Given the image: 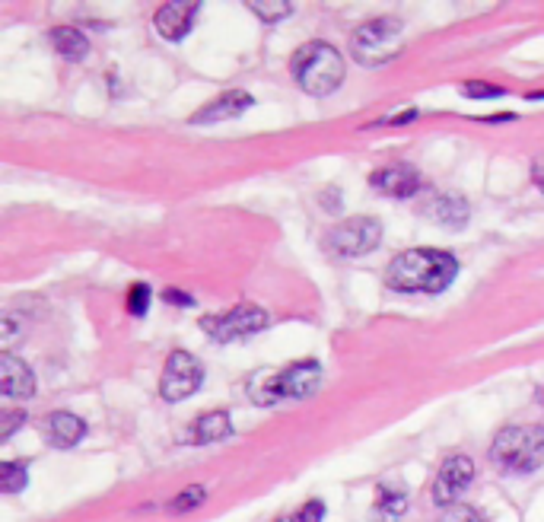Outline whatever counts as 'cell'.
I'll use <instances>...</instances> for the list:
<instances>
[{
  "label": "cell",
  "instance_id": "8",
  "mask_svg": "<svg viewBox=\"0 0 544 522\" xmlns=\"http://www.w3.org/2000/svg\"><path fill=\"white\" fill-rule=\"evenodd\" d=\"M204 382V367L195 354L188 351H172L166 360V370L160 376V395L166 402H185L191 398Z\"/></svg>",
  "mask_w": 544,
  "mask_h": 522
},
{
  "label": "cell",
  "instance_id": "27",
  "mask_svg": "<svg viewBox=\"0 0 544 522\" xmlns=\"http://www.w3.org/2000/svg\"><path fill=\"white\" fill-rule=\"evenodd\" d=\"M166 300L179 303V306H191V297H188V293H179V290H166Z\"/></svg>",
  "mask_w": 544,
  "mask_h": 522
},
{
  "label": "cell",
  "instance_id": "14",
  "mask_svg": "<svg viewBox=\"0 0 544 522\" xmlns=\"http://www.w3.org/2000/svg\"><path fill=\"white\" fill-rule=\"evenodd\" d=\"M0 392L7 398H32L35 395V376L20 357L0 354Z\"/></svg>",
  "mask_w": 544,
  "mask_h": 522
},
{
  "label": "cell",
  "instance_id": "9",
  "mask_svg": "<svg viewBox=\"0 0 544 522\" xmlns=\"http://www.w3.org/2000/svg\"><path fill=\"white\" fill-rule=\"evenodd\" d=\"M475 481V462L462 452H452V456L443 459L440 465V475L433 481V500L440 507H459V497L468 491V484Z\"/></svg>",
  "mask_w": 544,
  "mask_h": 522
},
{
  "label": "cell",
  "instance_id": "17",
  "mask_svg": "<svg viewBox=\"0 0 544 522\" xmlns=\"http://www.w3.org/2000/svg\"><path fill=\"white\" fill-rule=\"evenodd\" d=\"M408 510V491L401 487H379L376 503H373V522H401Z\"/></svg>",
  "mask_w": 544,
  "mask_h": 522
},
{
  "label": "cell",
  "instance_id": "4",
  "mask_svg": "<svg viewBox=\"0 0 544 522\" xmlns=\"http://www.w3.org/2000/svg\"><path fill=\"white\" fill-rule=\"evenodd\" d=\"M322 386V367L319 360H296L290 367L268 373L265 382H252L249 398L255 405H277L290 402V398H309Z\"/></svg>",
  "mask_w": 544,
  "mask_h": 522
},
{
  "label": "cell",
  "instance_id": "21",
  "mask_svg": "<svg viewBox=\"0 0 544 522\" xmlns=\"http://www.w3.org/2000/svg\"><path fill=\"white\" fill-rule=\"evenodd\" d=\"M204 500H207V487L191 484V487H185V491H182L179 497H175V500H169V510H172V513H185V510L201 507Z\"/></svg>",
  "mask_w": 544,
  "mask_h": 522
},
{
  "label": "cell",
  "instance_id": "7",
  "mask_svg": "<svg viewBox=\"0 0 544 522\" xmlns=\"http://www.w3.org/2000/svg\"><path fill=\"white\" fill-rule=\"evenodd\" d=\"M382 242V223L376 217H350L328 233V252L335 258H360Z\"/></svg>",
  "mask_w": 544,
  "mask_h": 522
},
{
  "label": "cell",
  "instance_id": "18",
  "mask_svg": "<svg viewBox=\"0 0 544 522\" xmlns=\"http://www.w3.org/2000/svg\"><path fill=\"white\" fill-rule=\"evenodd\" d=\"M51 48L67 61H83L86 51H90V39H86L80 29L58 26V29H51Z\"/></svg>",
  "mask_w": 544,
  "mask_h": 522
},
{
  "label": "cell",
  "instance_id": "16",
  "mask_svg": "<svg viewBox=\"0 0 544 522\" xmlns=\"http://www.w3.org/2000/svg\"><path fill=\"white\" fill-rule=\"evenodd\" d=\"M427 217L433 223L446 226V230H462L471 217V207L462 195H455V191H446V195H436L430 204H427Z\"/></svg>",
  "mask_w": 544,
  "mask_h": 522
},
{
  "label": "cell",
  "instance_id": "13",
  "mask_svg": "<svg viewBox=\"0 0 544 522\" xmlns=\"http://www.w3.org/2000/svg\"><path fill=\"white\" fill-rule=\"evenodd\" d=\"M233 437V417L230 411H207L195 417L185 427V443L191 446H204V443H223Z\"/></svg>",
  "mask_w": 544,
  "mask_h": 522
},
{
  "label": "cell",
  "instance_id": "25",
  "mask_svg": "<svg viewBox=\"0 0 544 522\" xmlns=\"http://www.w3.org/2000/svg\"><path fill=\"white\" fill-rule=\"evenodd\" d=\"M26 424V411H4V424H0V440H10L13 430Z\"/></svg>",
  "mask_w": 544,
  "mask_h": 522
},
{
  "label": "cell",
  "instance_id": "3",
  "mask_svg": "<svg viewBox=\"0 0 544 522\" xmlns=\"http://www.w3.org/2000/svg\"><path fill=\"white\" fill-rule=\"evenodd\" d=\"M293 80L309 96H328L344 83V58L328 42H309L293 55Z\"/></svg>",
  "mask_w": 544,
  "mask_h": 522
},
{
  "label": "cell",
  "instance_id": "5",
  "mask_svg": "<svg viewBox=\"0 0 544 522\" xmlns=\"http://www.w3.org/2000/svg\"><path fill=\"white\" fill-rule=\"evenodd\" d=\"M401 48H405V23L395 20V16H379V20L363 23L357 36L350 39V51L366 67L392 61Z\"/></svg>",
  "mask_w": 544,
  "mask_h": 522
},
{
  "label": "cell",
  "instance_id": "24",
  "mask_svg": "<svg viewBox=\"0 0 544 522\" xmlns=\"http://www.w3.org/2000/svg\"><path fill=\"white\" fill-rule=\"evenodd\" d=\"M150 306V287L147 284H134L128 290V312L131 316H144Z\"/></svg>",
  "mask_w": 544,
  "mask_h": 522
},
{
  "label": "cell",
  "instance_id": "28",
  "mask_svg": "<svg viewBox=\"0 0 544 522\" xmlns=\"http://www.w3.org/2000/svg\"><path fill=\"white\" fill-rule=\"evenodd\" d=\"M532 176H535V185L544 191V163H535V169H532Z\"/></svg>",
  "mask_w": 544,
  "mask_h": 522
},
{
  "label": "cell",
  "instance_id": "20",
  "mask_svg": "<svg viewBox=\"0 0 544 522\" xmlns=\"http://www.w3.org/2000/svg\"><path fill=\"white\" fill-rule=\"evenodd\" d=\"M29 484V472L23 462H4L0 465V487H4L7 494H20L26 491Z\"/></svg>",
  "mask_w": 544,
  "mask_h": 522
},
{
  "label": "cell",
  "instance_id": "15",
  "mask_svg": "<svg viewBox=\"0 0 544 522\" xmlns=\"http://www.w3.org/2000/svg\"><path fill=\"white\" fill-rule=\"evenodd\" d=\"M45 437L55 449H74L86 437V424H83V417L70 414V411H55L45 421Z\"/></svg>",
  "mask_w": 544,
  "mask_h": 522
},
{
  "label": "cell",
  "instance_id": "22",
  "mask_svg": "<svg viewBox=\"0 0 544 522\" xmlns=\"http://www.w3.org/2000/svg\"><path fill=\"white\" fill-rule=\"evenodd\" d=\"M325 519V503L322 500H309L300 510H293L287 516H280L277 522H322Z\"/></svg>",
  "mask_w": 544,
  "mask_h": 522
},
{
  "label": "cell",
  "instance_id": "23",
  "mask_svg": "<svg viewBox=\"0 0 544 522\" xmlns=\"http://www.w3.org/2000/svg\"><path fill=\"white\" fill-rule=\"evenodd\" d=\"M462 93H465L468 99H500V96H506L503 86L481 83V80H468V83L462 86Z\"/></svg>",
  "mask_w": 544,
  "mask_h": 522
},
{
  "label": "cell",
  "instance_id": "26",
  "mask_svg": "<svg viewBox=\"0 0 544 522\" xmlns=\"http://www.w3.org/2000/svg\"><path fill=\"white\" fill-rule=\"evenodd\" d=\"M443 522H481V516L471 510V507H449Z\"/></svg>",
  "mask_w": 544,
  "mask_h": 522
},
{
  "label": "cell",
  "instance_id": "1",
  "mask_svg": "<svg viewBox=\"0 0 544 522\" xmlns=\"http://www.w3.org/2000/svg\"><path fill=\"white\" fill-rule=\"evenodd\" d=\"M459 277V261L443 249L401 252L385 268V287L395 293H443Z\"/></svg>",
  "mask_w": 544,
  "mask_h": 522
},
{
  "label": "cell",
  "instance_id": "12",
  "mask_svg": "<svg viewBox=\"0 0 544 522\" xmlns=\"http://www.w3.org/2000/svg\"><path fill=\"white\" fill-rule=\"evenodd\" d=\"M252 106H255L252 93H245V90H230V93L217 96L214 102H207V106H204L201 112L191 115V125H217V121H230V118L245 115Z\"/></svg>",
  "mask_w": 544,
  "mask_h": 522
},
{
  "label": "cell",
  "instance_id": "2",
  "mask_svg": "<svg viewBox=\"0 0 544 522\" xmlns=\"http://www.w3.org/2000/svg\"><path fill=\"white\" fill-rule=\"evenodd\" d=\"M490 462L500 472L532 475L544 465V427L541 424H513L503 427L490 443Z\"/></svg>",
  "mask_w": 544,
  "mask_h": 522
},
{
  "label": "cell",
  "instance_id": "10",
  "mask_svg": "<svg viewBox=\"0 0 544 522\" xmlns=\"http://www.w3.org/2000/svg\"><path fill=\"white\" fill-rule=\"evenodd\" d=\"M198 10H201L198 0H172V4H163L160 13L153 16V26L163 39L179 42L188 36V29L195 26Z\"/></svg>",
  "mask_w": 544,
  "mask_h": 522
},
{
  "label": "cell",
  "instance_id": "19",
  "mask_svg": "<svg viewBox=\"0 0 544 522\" xmlns=\"http://www.w3.org/2000/svg\"><path fill=\"white\" fill-rule=\"evenodd\" d=\"M245 7H249L258 20H265V23H277V20H284V16L293 13L290 0H249Z\"/></svg>",
  "mask_w": 544,
  "mask_h": 522
},
{
  "label": "cell",
  "instance_id": "11",
  "mask_svg": "<svg viewBox=\"0 0 544 522\" xmlns=\"http://www.w3.org/2000/svg\"><path fill=\"white\" fill-rule=\"evenodd\" d=\"M370 185L379 191V195L389 198H411L420 191V172L408 163H389L376 169L370 176Z\"/></svg>",
  "mask_w": 544,
  "mask_h": 522
},
{
  "label": "cell",
  "instance_id": "6",
  "mask_svg": "<svg viewBox=\"0 0 544 522\" xmlns=\"http://www.w3.org/2000/svg\"><path fill=\"white\" fill-rule=\"evenodd\" d=\"M198 325H201V332H207L214 341L230 344V341H242V338L265 332L271 325V316L261 306L242 303V306L220 312V316H204V319H198Z\"/></svg>",
  "mask_w": 544,
  "mask_h": 522
}]
</instances>
